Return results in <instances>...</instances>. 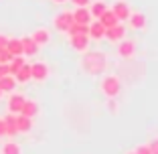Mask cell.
Segmentation results:
<instances>
[{
  "label": "cell",
  "mask_w": 158,
  "mask_h": 154,
  "mask_svg": "<svg viewBox=\"0 0 158 154\" xmlns=\"http://www.w3.org/2000/svg\"><path fill=\"white\" fill-rule=\"evenodd\" d=\"M31 39L37 43L39 47H43V45H47V43L51 41V33H49L47 28H37V31L31 35Z\"/></svg>",
  "instance_id": "cell-13"
},
{
  "label": "cell",
  "mask_w": 158,
  "mask_h": 154,
  "mask_svg": "<svg viewBox=\"0 0 158 154\" xmlns=\"http://www.w3.org/2000/svg\"><path fill=\"white\" fill-rule=\"evenodd\" d=\"M71 47L83 53L89 47V35H71Z\"/></svg>",
  "instance_id": "cell-10"
},
{
  "label": "cell",
  "mask_w": 158,
  "mask_h": 154,
  "mask_svg": "<svg viewBox=\"0 0 158 154\" xmlns=\"http://www.w3.org/2000/svg\"><path fill=\"white\" fill-rule=\"evenodd\" d=\"M106 39L110 43H120V41H124V39H126V28H124V24L118 23L116 27L106 28Z\"/></svg>",
  "instance_id": "cell-6"
},
{
  "label": "cell",
  "mask_w": 158,
  "mask_h": 154,
  "mask_svg": "<svg viewBox=\"0 0 158 154\" xmlns=\"http://www.w3.org/2000/svg\"><path fill=\"white\" fill-rule=\"evenodd\" d=\"M128 23H130V27L134 31H142V28H146V16L142 12H130Z\"/></svg>",
  "instance_id": "cell-12"
},
{
  "label": "cell",
  "mask_w": 158,
  "mask_h": 154,
  "mask_svg": "<svg viewBox=\"0 0 158 154\" xmlns=\"http://www.w3.org/2000/svg\"><path fill=\"white\" fill-rule=\"evenodd\" d=\"M0 136H6V122H4V118H0Z\"/></svg>",
  "instance_id": "cell-30"
},
{
  "label": "cell",
  "mask_w": 158,
  "mask_h": 154,
  "mask_svg": "<svg viewBox=\"0 0 158 154\" xmlns=\"http://www.w3.org/2000/svg\"><path fill=\"white\" fill-rule=\"evenodd\" d=\"M91 20L93 19H91V14H89V8H85V6H79L73 12V23H77V24H89Z\"/></svg>",
  "instance_id": "cell-11"
},
{
  "label": "cell",
  "mask_w": 158,
  "mask_h": 154,
  "mask_svg": "<svg viewBox=\"0 0 158 154\" xmlns=\"http://www.w3.org/2000/svg\"><path fill=\"white\" fill-rule=\"evenodd\" d=\"M23 150H20V146L16 144V142H6L4 146H2V150H0V154H20Z\"/></svg>",
  "instance_id": "cell-24"
},
{
  "label": "cell",
  "mask_w": 158,
  "mask_h": 154,
  "mask_svg": "<svg viewBox=\"0 0 158 154\" xmlns=\"http://www.w3.org/2000/svg\"><path fill=\"white\" fill-rule=\"evenodd\" d=\"M4 122H6V136H14L16 134V116L14 114H8V116L4 118Z\"/></svg>",
  "instance_id": "cell-22"
},
{
  "label": "cell",
  "mask_w": 158,
  "mask_h": 154,
  "mask_svg": "<svg viewBox=\"0 0 158 154\" xmlns=\"http://www.w3.org/2000/svg\"><path fill=\"white\" fill-rule=\"evenodd\" d=\"M14 87H16V79H14L12 75L0 77V91H2V94H12Z\"/></svg>",
  "instance_id": "cell-16"
},
{
  "label": "cell",
  "mask_w": 158,
  "mask_h": 154,
  "mask_svg": "<svg viewBox=\"0 0 158 154\" xmlns=\"http://www.w3.org/2000/svg\"><path fill=\"white\" fill-rule=\"evenodd\" d=\"M0 98H2V91H0Z\"/></svg>",
  "instance_id": "cell-34"
},
{
  "label": "cell",
  "mask_w": 158,
  "mask_h": 154,
  "mask_svg": "<svg viewBox=\"0 0 158 154\" xmlns=\"http://www.w3.org/2000/svg\"><path fill=\"white\" fill-rule=\"evenodd\" d=\"M49 77V65L39 61V63H33L31 65V79L35 81H45Z\"/></svg>",
  "instance_id": "cell-4"
},
{
  "label": "cell",
  "mask_w": 158,
  "mask_h": 154,
  "mask_svg": "<svg viewBox=\"0 0 158 154\" xmlns=\"http://www.w3.org/2000/svg\"><path fill=\"white\" fill-rule=\"evenodd\" d=\"M120 91H122V83H120V79H118L116 75H106L102 79V94L106 95V98L114 99V98L120 95Z\"/></svg>",
  "instance_id": "cell-2"
},
{
  "label": "cell",
  "mask_w": 158,
  "mask_h": 154,
  "mask_svg": "<svg viewBox=\"0 0 158 154\" xmlns=\"http://www.w3.org/2000/svg\"><path fill=\"white\" fill-rule=\"evenodd\" d=\"M67 33H69V37H71V35H87L89 33V24H77V23H73L69 28H67Z\"/></svg>",
  "instance_id": "cell-23"
},
{
  "label": "cell",
  "mask_w": 158,
  "mask_h": 154,
  "mask_svg": "<svg viewBox=\"0 0 158 154\" xmlns=\"http://www.w3.org/2000/svg\"><path fill=\"white\" fill-rule=\"evenodd\" d=\"M20 114H23V116H27V118H35V116L39 114V106H37V102H33V99H24Z\"/></svg>",
  "instance_id": "cell-15"
},
{
  "label": "cell",
  "mask_w": 158,
  "mask_h": 154,
  "mask_svg": "<svg viewBox=\"0 0 158 154\" xmlns=\"http://www.w3.org/2000/svg\"><path fill=\"white\" fill-rule=\"evenodd\" d=\"M12 61V55L8 53V49H0V63H10Z\"/></svg>",
  "instance_id": "cell-26"
},
{
  "label": "cell",
  "mask_w": 158,
  "mask_h": 154,
  "mask_svg": "<svg viewBox=\"0 0 158 154\" xmlns=\"http://www.w3.org/2000/svg\"><path fill=\"white\" fill-rule=\"evenodd\" d=\"M53 24H55L57 31H61V33H67V28L73 24V12H61L55 16V20H53Z\"/></svg>",
  "instance_id": "cell-3"
},
{
  "label": "cell",
  "mask_w": 158,
  "mask_h": 154,
  "mask_svg": "<svg viewBox=\"0 0 158 154\" xmlns=\"http://www.w3.org/2000/svg\"><path fill=\"white\" fill-rule=\"evenodd\" d=\"M20 43H23V55H28V57L37 55L39 45H37V43H35L31 37H23V39H20Z\"/></svg>",
  "instance_id": "cell-14"
},
{
  "label": "cell",
  "mask_w": 158,
  "mask_h": 154,
  "mask_svg": "<svg viewBox=\"0 0 158 154\" xmlns=\"http://www.w3.org/2000/svg\"><path fill=\"white\" fill-rule=\"evenodd\" d=\"M136 154H152V152H150V146L148 144H142V146L136 148Z\"/></svg>",
  "instance_id": "cell-27"
},
{
  "label": "cell",
  "mask_w": 158,
  "mask_h": 154,
  "mask_svg": "<svg viewBox=\"0 0 158 154\" xmlns=\"http://www.w3.org/2000/svg\"><path fill=\"white\" fill-rule=\"evenodd\" d=\"M6 75H10L8 63H0V77H6Z\"/></svg>",
  "instance_id": "cell-28"
},
{
  "label": "cell",
  "mask_w": 158,
  "mask_h": 154,
  "mask_svg": "<svg viewBox=\"0 0 158 154\" xmlns=\"http://www.w3.org/2000/svg\"><path fill=\"white\" fill-rule=\"evenodd\" d=\"M110 10L116 14V19L120 20V23L128 20V16H130V12H132V10H130V4H128L126 0H118V2H116V4H114Z\"/></svg>",
  "instance_id": "cell-5"
},
{
  "label": "cell",
  "mask_w": 158,
  "mask_h": 154,
  "mask_svg": "<svg viewBox=\"0 0 158 154\" xmlns=\"http://www.w3.org/2000/svg\"><path fill=\"white\" fill-rule=\"evenodd\" d=\"M134 51H136V45L134 41H120L118 43V55L122 57V59H130V57H134Z\"/></svg>",
  "instance_id": "cell-7"
},
{
  "label": "cell",
  "mask_w": 158,
  "mask_h": 154,
  "mask_svg": "<svg viewBox=\"0 0 158 154\" xmlns=\"http://www.w3.org/2000/svg\"><path fill=\"white\" fill-rule=\"evenodd\" d=\"M106 65H107V61L102 53H87V55H83V59H81V67L91 75L102 73V71L106 69Z\"/></svg>",
  "instance_id": "cell-1"
},
{
  "label": "cell",
  "mask_w": 158,
  "mask_h": 154,
  "mask_svg": "<svg viewBox=\"0 0 158 154\" xmlns=\"http://www.w3.org/2000/svg\"><path fill=\"white\" fill-rule=\"evenodd\" d=\"M6 49H8V53L12 57H20L23 55V43H20V39H8Z\"/></svg>",
  "instance_id": "cell-19"
},
{
  "label": "cell",
  "mask_w": 158,
  "mask_h": 154,
  "mask_svg": "<svg viewBox=\"0 0 158 154\" xmlns=\"http://www.w3.org/2000/svg\"><path fill=\"white\" fill-rule=\"evenodd\" d=\"M130 154H136V152H130Z\"/></svg>",
  "instance_id": "cell-35"
},
{
  "label": "cell",
  "mask_w": 158,
  "mask_h": 154,
  "mask_svg": "<svg viewBox=\"0 0 158 154\" xmlns=\"http://www.w3.org/2000/svg\"><path fill=\"white\" fill-rule=\"evenodd\" d=\"M106 10H107V6H106V2H102V0H95V2L89 4V14H91V19H95V20H98Z\"/></svg>",
  "instance_id": "cell-17"
},
{
  "label": "cell",
  "mask_w": 158,
  "mask_h": 154,
  "mask_svg": "<svg viewBox=\"0 0 158 154\" xmlns=\"http://www.w3.org/2000/svg\"><path fill=\"white\" fill-rule=\"evenodd\" d=\"M12 77L19 81V83H27V81H31V65H27V63H24V65L20 67V69L12 75Z\"/></svg>",
  "instance_id": "cell-21"
},
{
  "label": "cell",
  "mask_w": 158,
  "mask_h": 154,
  "mask_svg": "<svg viewBox=\"0 0 158 154\" xmlns=\"http://www.w3.org/2000/svg\"><path fill=\"white\" fill-rule=\"evenodd\" d=\"M24 65V57L20 55V57H12V61L8 63V69H10V75H14L16 71L20 69V67Z\"/></svg>",
  "instance_id": "cell-25"
},
{
  "label": "cell",
  "mask_w": 158,
  "mask_h": 154,
  "mask_svg": "<svg viewBox=\"0 0 158 154\" xmlns=\"http://www.w3.org/2000/svg\"><path fill=\"white\" fill-rule=\"evenodd\" d=\"M33 128V118H27L23 114H16V130L19 132H28Z\"/></svg>",
  "instance_id": "cell-20"
},
{
  "label": "cell",
  "mask_w": 158,
  "mask_h": 154,
  "mask_svg": "<svg viewBox=\"0 0 158 154\" xmlns=\"http://www.w3.org/2000/svg\"><path fill=\"white\" fill-rule=\"evenodd\" d=\"M89 39H93V41H99V39L106 37V27H103L99 20H91L89 23Z\"/></svg>",
  "instance_id": "cell-9"
},
{
  "label": "cell",
  "mask_w": 158,
  "mask_h": 154,
  "mask_svg": "<svg viewBox=\"0 0 158 154\" xmlns=\"http://www.w3.org/2000/svg\"><path fill=\"white\" fill-rule=\"evenodd\" d=\"M23 103H24V98L20 94H10V98H8V114H20V110H23Z\"/></svg>",
  "instance_id": "cell-8"
},
{
  "label": "cell",
  "mask_w": 158,
  "mask_h": 154,
  "mask_svg": "<svg viewBox=\"0 0 158 154\" xmlns=\"http://www.w3.org/2000/svg\"><path fill=\"white\" fill-rule=\"evenodd\" d=\"M6 43H8V37H6V35H0V49H4Z\"/></svg>",
  "instance_id": "cell-32"
},
{
  "label": "cell",
  "mask_w": 158,
  "mask_h": 154,
  "mask_svg": "<svg viewBox=\"0 0 158 154\" xmlns=\"http://www.w3.org/2000/svg\"><path fill=\"white\" fill-rule=\"evenodd\" d=\"M55 4H63V2H67V0H53Z\"/></svg>",
  "instance_id": "cell-33"
},
{
  "label": "cell",
  "mask_w": 158,
  "mask_h": 154,
  "mask_svg": "<svg viewBox=\"0 0 158 154\" xmlns=\"http://www.w3.org/2000/svg\"><path fill=\"white\" fill-rule=\"evenodd\" d=\"M71 2H73L77 8H79V6H89V0H71Z\"/></svg>",
  "instance_id": "cell-31"
},
{
  "label": "cell",
  "mask_w": 158,
  "mask_h": 154,
  "mask_svg": "<svg viewBox=\"0 0 158 154\" xmlns=\"http://www.w3.org/2000/svg\"><path fill=\"white\" fill-rule=\"evenodd\" d=\"M98 20H99V23H102V24H103L106 28H112V27H116V24L120 23V20L116 19V14H114V12H112L110 8H107V10H106V12L102 14V16H99Z\"/></svg>",
  "instance_id": "cell-18"
},
{
  "label": "cell",
  "mask_w": 158,
  "mask_h": 154,
  "mask_svg": "<svg viewBox=\"0 0 158 154\" xmlns=\"http://www.w3.org/2000/svg\"><path fill=\"white\" fill-rule=\"evenodd\" d=\"M148 146H150V152H152V154H158V138H154Z\"/></svg>",
  "instance_id": "cell-29"
}]
</instances>
